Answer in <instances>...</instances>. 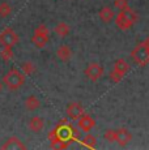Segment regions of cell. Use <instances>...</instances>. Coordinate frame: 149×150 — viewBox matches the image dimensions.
<instances>
[{"mask_svg": "<svg viewBox=\"0 0 149 150\" xmlns=\"http://www.w3.org/2000/svg\"><path fill=\"white\" fill-rule=\"evenodd\" d=\"M114 21H115V25L119 30H122V31L130 30L133 26L135 22L137 21V14L133 9L127 8L124 11H119V13L115 14Z\"/></svg>", "mask_w": 149, "mask_h": 150, "instance_id": "obj_1", "label": "cell"}, {"mask_svg": "<svg viewBox=\"0 0 149 150\" xmlns=\"http://www.w3.org/2000/svg\"><path fill=\"white\" fill-rule=\"evenodd\" d=\"M131 57L139 67H145L149 64V35L144 42L133 48L131 52Z\"/></svg>", "mask_w": 149, "mask_h": 150, "instance_id": "obj_2", "label": "cell"}, {"mask_svg": "<svg viewBox=\"0 0 149 150\" xmlns=\"http://www.w3.org/2000/svg\"><path fill=\"white\" fill-rule=\"evenodd\" d=\"M24 83H25V74L16 68H12L3 77V85H5L9 90H18Z\"/></svg>", "mask_w": 149, "mask_h": 150, "instance_id": "obj_3", "label": "cell"}, {"mask_svg": "<svg viewBox=\"0 0 149 150\" xmlns=\"http://www.w3.org/2000/svg\"><path fill=\"white\" fill-rule=\"evenodd\" d=\"M50 41V31L48 28L45 24L38 25L33 31V37H31V43L35 46L37 48H43Z\"/></svg>", "mask_w": 149, "mask_h": 150, "instance_id": "obj_4", "label": "cell"}, {"mask_svg": "<svg viewBox=\"0 0 149 150\" xmlns=\"http://www.w3.org/2000/svg\"><path fill=\"white\" fill-rule=\"evenodd\" d=\"M128 69H130V65L124 59H116L113 65V71L110 72V80L113 82H119L126 76Z\"/></svg>", "mask_w": 149, "mask_h": 150, "instance_id": "obj_5", "label": "cell"}, {"mask_svg": "<svg viewBox=\"0 0 149 150\" xmlns=\"http://www.w3.org/2000/svg\"><path fill=\"white\" fill-rule=\"evenodd\" d=\"M104 73H105L104 65L99 64V63H97V62L89 63V64H88L87 67H85V69H84L85 77H87V79L89 80V81H92V82L98 81V80L104 76Z\"/></svg>", "mask_w": 149, "mask_h": 150, "instance_id": "obj_6", "label": "cell"}, {"mask_svg": "<svg viewBox=\"0 0 149 150\" xmlns=\"http://www.w3.org/2000/svg\"><path fill=\"white\" fill-rule=\"evenodd\" d=\"M18 43V34L12 28H5L0 33V45L3 47H13Z\"/></svg>", "mask_w": 149, "mask_h": 150, "instance_id": "obj_7", "label": "cell"}, {"mask_svg": "<svg viewBox=\"0 0 149 150\" xmlns=\"http://www.w3.org/2000/svg\"><path fill=\"white\" fill-rule=\"evenodd\" d=\"M65 114H67V116L70 119L77 120L79 117H81L85 114V110L80 102H71L67 106V108H65Z\"/></svg>", "mask_w": 149, "mask_h": 150, "instance_id": "obj_8", "label": "cell"}, {"mask_svg": "<svg viewBox=\"0 0 149 150\" xmlns=\"http://www.w3.org/2000/svg\"><path fill=\"white\" fill-rule=\"evenodd\" d=\"M132 141V134L128 131L127 128H119L116 129V137H115V142L118 144L119 146L124 148L128 144Z\"/></svg>", "mask_w": 149, "mask_h": 150, "instance_id": "obj_9", "label": "cell"}, {"mask_svg": "<svg viewBox=\"0 0 149 150\" xmlns=\"http://www.w3.org/2000/svg\"><path fill=\"white\" fill-rule=\"evenodd\" d=\"M77 120H79V128L81 129L82 132H85V133H89L92 129L94 128V125H96V120L88 114H84Z\"/></svg>", "mask_w": 149, "mask_h": 150, "instance_id": "obj_10", "label": "cell"}, {"mask_svg": "<svg viewBox=\"0 0 149 150\" xmlns=\"http://www.w3.org/2000/svg\"><path fill=\"white\" fill-rule=\"evenodd\" d=\"M98 17L104 24H110V22L114 21V18H115V11H114V8L109 7V5H105V7H102L101 9H99Z\"/></svg>", "mask_w": 149, "mask_h": 150, "instance_id": "obj_11", "label": "cell"}, {"mask_svg": "<svg viewBox=\"0 0 149 150\" xmlns=\"http://www.w3.org/2000/svg\"><path fill=\"white\" fill-rule=\"evenodd\" d=\"M1 149L3 150H12V149H26V145L20 140L18 137H9L4 144L1 145Z\"/></svg>", "mask_w": 149, "mask_h": 150, "instance_id": "obj_12", "label": "cell"}, {"mask_svg": "<svg viewBox=\"0 0 149 150\" xmlns=\"http://www.w3.org/2000/svg\"><path fill=\"white\" fill-rule=\"evenodd\" d=\"M56 57L60 62H70L71 57H72V50L68 45H60L56 48Z\"/></svg>", "mask_w": 149, "mask_h": 150, "instance_id": "obj_13", "label": "cell"}, {"mask_svg": "<svg viewBox=\"0 0 149 150\" xmlns=\"http://www.w3.org/2000/svg\"><path fill=\"white\" fill-rule=\"evenodd\" d=\"M28 125H29V129L31 132L39 133V132H42V129L45 128V120L42 119L41 116H33V117H30Z\"/></svg>", "mask_w": 149, "mask_h": 150, "instance_id": "obj_14", "label": "cell"}, {"mask_svg": "<svg viewBox=\"0 0 149 150\" xmlns=\"http://www.w3.org/2000/svg\"><path fill=\"white\" fill-rule=\"evenodd\" d=\"M24 106L28 111H35L41 107V100L37 96H29L25 98V102H24Z\"/></svg>", "mask_w": 149, "mask_h": 150, "instance_id": "obj_15", "label": "cell"}, {"mask_svg": "<svg viewBox=\"0 0 149 150\" xmlns=\"http://www.w3.org/2000/svg\"><path fill=\"white\" fill-rule=\"evenodd\" d=\"M70 31H71L70 25L64 21L58 22V24L55 25V28H54V33H55L59 38H65V37L70 34Z\"/></svg>", "mask_w": 149, "mask_h": 150, "instance_id": "obj_16", "label": "cell"}, {"mask_svg": "<svg viewBox=\"0 0 149 150\" xmlns=\"http://www.w3.org/2000/svg\"><path fill=\"white\" fill-rule=\"evenodd\" d=\"M35 71H37V68H35V65H34V63L24 62L21 64V72L25 74V76H31Z\"/></svg>", "mask_w": 149, "mask_h": 150, "instance_id": "obj_17", "label": "cell"}, {"mask_svg": "<svg viewBox=\"0 0 149 150\" xmlns=\"http://www.w3.org/2000/svg\"><path fill=\"white\" fill-rule=\"evenodd\" d=\"M81 144H82L84 146H87V148H89V149H96V146H97V140H96V137L92 136V134H87V136L82 138Z\"/></svg>", "mask_w": 149, "mask_h": 150, "instance_id": "obj_18", "label": "cell"}, {"mask_svg": "<svg viewBox=\"0 0 149 150\" xmlns=\"http://www.w3.org/2000/svg\"><path fill=\"white\" fill-rule=\"evenodd\" d=\"M11 13H12V7H11L9 3H7V1L0 3V17L5 18V17H8Z\"/></svg>", "mask_w": 149, "mask_h": 150, "instance_id": "obj_19", "label": "cell"}, {"mask_svg": "<svg viewBox=\"0 0 149 150\" xmlns=\"http://www.w3.org/2000/svg\"><path fill=\"white\" fill-rule=\"evenodd\" d=\"M0 56H1V59L4 60V62H9L13 57L12 47H3L1 51H0Z\"/></svg>", "mask_w": 149, "mask_h": 150, "instance_id": "obj_20", "label": "cell"}, {"mask_svg": "<svg viewBox=\"0 0 149 150\" xmlns=\"http://www.w3.org/2000/svg\"><path fill=\"white\" fill-rule=\"evenodd\" d=\"M116 137V129H106L104 133V138L107 142H115Z\"/></svg>", "mask_w": 149, "mask_h": 150, "instance_id": "obj_21", "label": "cell"}, {"mask_svg": "<svg viewBox=\"0 0 149 150\" xmlns=\"http://www.w3.org/2000/svg\"><path fill=\"white\" fill-rule=\"evenodd\" d=\"M113 5H114V8L118 11H124V9H127V8H130L128 0H114Z\"/></svg>", "mask_w": 149, "mask_h": 150, "instance_id": "obj_22", "label": "cell"}, {"mask_svg": "<svg viewBox=\"0 0 149 150\" xmlns=\"http://www.w3.org/2000/svg\"><path fill=\"white\" fill-rule=\"evenodd\" d=\"M1 89H3V82H0V91H1Z\"/></svg>", "mask_w": 149, "mask_h": 150, "instance_id": "obj_23", "label": "cell"}]
</instances>
